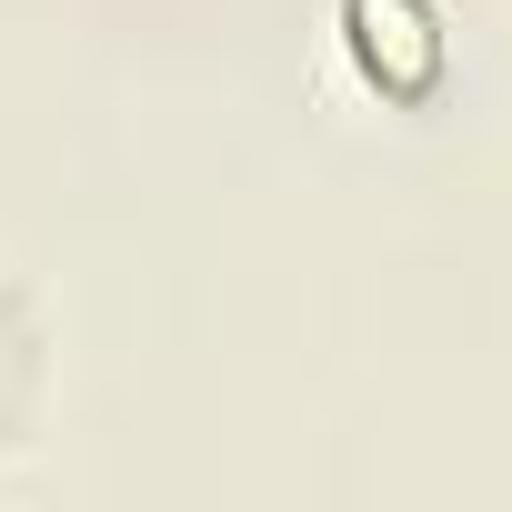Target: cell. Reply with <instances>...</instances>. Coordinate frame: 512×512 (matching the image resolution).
<instances>
[{"mask_svg":"<svg viewBox=\"0 0 512 512\" xmlns=\"http://www.w3.org/2000/svg\"><path fill=\"white\" fill-rule=\"evenodd\" d=\"M71 382V312L31 262H0V492L41 472Z\"/></svg>","mask_w":512,"mask_h":512,"instance_id":"obj_1","label":"cell"}]
</instances>
